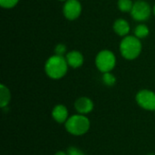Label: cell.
Listing matches in <instances>:
<instances>
[{"mask_svg": "<svg viewBox=\"0 0 155 155\" xmlns=\"http://www.w3.org/2000/svg\"><path fill=\"white\" fill-rule=\"evenodd\" d=\"M69 65L64 56L53 54L47 58L45 64V72L46 75L54 80L63 78L68 71Z\"/></svg>", "mask_w": 155, "mask_h": 155, "instance_id": "cell-1", "label": "cell"}, {"mask_svg": "<svg viewBox=\"0 0 155 155\" xmlns=\"http://www.w3.org/2000/svg\"><path fill=\"white\" fill-rule=\"evenodd\" d=\"M143 50V45L141 39L137 38L135 35H127L123 37L120 45L119 51L121 55L128 61H133L137 59Z\"/></svg>", "mask_w": 155, "mask_h": 155, "instance_id": "cell-2", "label": "cell"}, {"mask_svg": "<svg viewBox=\"0 0 155 155\" xmlns=\"http://www.w3.org/2000/svg\"><path fill=\"white\" fill-rule=\"evenodd\" d=\"M90 121L84 114H75L65 122V129L73 135H83L88 132Z\"/></svg>", "mask_w": 155, "mask_h": 155, "instance_id": "cell-3", "label": "cell"}, {"mask_svg": "<svg viewBox=\"0 0 155 155\" xmlns=\"http://www.w3.org/2000/svg\"><path fill=\"white\" fill-rule=\"evenodd\" d=\"M95 66L101 73L112 72L116 65V56L109 49L101 50L94 59Z\"/></svg>", "mask_w": 155, "mask_h": 155, "instance_id": "cell-4", "label": "cell"}, {"mask_svg": "<svg viewBox=\"0 0 155 155\" xmlns=\"http://www.w3.org/2000/svg\"><path fill=\"white\" fill-rule=\"evenodd\" d=\"M153 12V8L148 2L145 0H137L134 3L131 10V16L137 22L147 21Z\"/></svg>", "mask_w": 155, "mask_h": 155, "instance_id": "cell-5", "label": "cell"}, {"mask_svg": "<svg viewBox=\"0 0 155 155\" xmlns=\"http://www.w3.org/2000/svg\"><path fill=\"white\" fill-rule=\"evenodd\" d=\"M83 6L80 0H67L63 5V15L70 21L76 20L82 14Z\"/></svg>", "mask_w": 155, "mask_h": 155, "instance_id": "cell-6", "label": "cell"}, {"mask_svg": "<svg viewBox=\"0 0 155 155\" xmlns=\"http://www.w3.org/2000/svg\"><path fill=\"white\" fill-rule=\"evenodd\" d=\"M137 104L143 109L148 111H155V93L143 89L137 93L136 94Z\"/></svg>", "mask_w": 155, "mask_h": 155, "instance_id": "cell-7", "label": "cell"}, {"mask_svg": "<svg viewBox=\"0 0 155 155\" xmlns=\"http://www.w3.org/2000/svg\"><path fill=\"white\" fill-rule=\"evenodd\" d=\"M69 67L77 69L80 68L84 63V57L83 54L78 50H72L67 52L66 55L64 56Z\"/></svg>", "mask_w": 155, "mask_h": 155, "instance_id": "cell-8", "label": "cell"}, {"mask_svg": "<svg viewBox=\"0 0 155 155\" xmlns=\"http://www.w3.org/2000/svg\"><path fill=\"white\" fill-rule=\"evenodd\" d=\"M113 30L117 35H119L123 38V37L129 35L130 31H131V26H130L129 22L126 19L118 18L114 22Z\"/></svg>", "mask_w": 155, "mask_h": 155, "instance_id": "cell-9", "label": "cell"}, {"mask_svg": "<svg viewBox=\"0 0 155 155\" xmlns=\"http://www.w3.org/2000/svg\"><path fill=\"white\" fill-rule=\"evenodd\" d=\"M74 107L75 110L80 114H87L91 113L94 109V103L93 101L85 96L78 98L75 103H74Z\"/></svg>", "mask_w": 155, "mask_h": 155, "instance_id": "cell-10", "label": "cell"}, {"mask_svg": "<svg viewBox=\"0 0 155 155\" xmlns=\"http://www.w3.org/2000/svg\"><path fill=\"white\" fill-rule=\"evenodd\" d=\"M53 118L59 124L65 123L68 120V110L63 104H57L54 106L52 112Z\"/></svg>", "mask_w": 155, "mask_h": 155, "instance_id": "cell-11", "label": "cell"}, {"mask_svg": "<svg viewBox=\"0 0 155 155\" xmlns=\"http://www.w3.org/2000/svg\"><path fill=\"white\" fill-rule=\"evenodd\" d=\"M10 100H11L10 91L5 84H2L0 85V106L2 108L6 107L8 105Z\"/></svg>", "mask_w": 155, "mask_h": 155, "instance_id": "cell-12", "label": "cell"}, {"mask_svg": "<svg viewBox=\"0 0 155 155\" xmlns=\"http://www.w3.org/2000/svg\"><path fill=\"white\" fill-rule=\"evenodd\" d=\"M134 33V35H135L137 38L142 40V39H144V38L149 36V35H150V28L148 27L147 25L141 23V24H139V25H137L135 26Z\"/></svg>", "mask_w": 155, "mask_h": 155, "instance_id": "cell-13", "label": "cell"}, {"mask_svg": "<svg viewBox=\"0 0 155 155\" xmlns=\"http://www.w3.org/2000/svg\"><path fill=\"white\" fill-rule=\"evenodd\" d=\"M134 3V2H133L132 0H118L117 1V6L121 12L130 13L132 8H133Z\"/></svg>", "mask_w": 155, "mask_h": 155, "instance_id": "cell-14", "label": "cell"}, {"mask_svg": "<svg viewBox=\"0 0 155 155\" xmlns=\"http://www.w3.org/2000/svg\"><path fill=\"white\" fill-rule=\"evenodd\" d=\"M102 81L103 83L106 85V86H114L116 83V77L111 73V72H108V73H104L103 75H102Z\"/></svg>", "mask_w": 155, "mask_h": 155, "instance_id": "cell-15", "label": "cell"}, {"mask_svg": "<svg viewBox=\"0 0 155 155\" xmlns=\"http://www.w3.org/2000/svg\"><path fill=\"white\" fill-rule=\"evenodd\" d=\"M19 0H0V5L4 9H12L15 7Z\"/></svg>", "mask_w": 155, "mask_h": 155, "instance_id": "cell-16", "label": "cell"}, {"mask_svg": "<svg viewBox=\"0 0 155 155\" xmlns=\"http://www.w3.org/2000/svg\"><path fill=\"white\" fill-rule=\"evenodd\" d=\"M54 51V54H57L60 56H65L67 54V47L64 44L60 43L55 45Z\"/></svg>", "mask_w": 155, "mask_h": 155, "instance_id": "cell-17", "label": "cell"}, {"mask_svg": "<svg viewBox=\"0 0 155 155\" xmlns=\"http://www.w3.org/2000/svg\"><path fill=\"white\" fill-rule=\"evenodd\" d=\"M68 155H85L80 149L76 147H70L67 151Z\"/></svg>", "mask_w": 155, "mask_h": 155, "instance_id": "cell-18", "label": "cell"}, {"mask_svg": "<svg viewBox=\"0 0 155 155\" xmlns=\"http://www.w3.org/2000/svg\"><path fill=\"white\" fill-rule=\"evenodd\" d=\"M54 155H68V154H67V153H64V152H58V153H56Z\"/></svg>", "mask_w": 155, "mask_h": 155, "instance_id": "cell-19", "label": "cell"}, {"mask_svg": "<svg viewBox=\"0 0 155 155\" xmlns=\"http://www.w3.org/2000/svg\"><path fill=\"white\" fill-rule=\"evenodd\" d=\"M153 15H155V4L154 5H153Z\"/></svg>", "mask_w": 155, "mask_h": 155, "instance_id": "cell-20", "label": "cell"}, {"mask_svg": "<svg viewBox=\"0 0 155 155\" xmlns=\"http://www.w3.org/2000/svg\"><path fill=\"white\" fill-rule=\"evenodd\" d=\"M58 1H60V2H64H64H66L67 0H58Z\"/></svg>", "mask_w": 155, "mask_h": 155, "instance_id": "cell-21", "label": "cell"}, {"mask_svg": "<svg viewBox=\"0 0 155 155\" xmlns=\"http://www.w3.org/2000/svg\"><path fill=\"white\" fill-rule=\"evenodd\" d=\"M148 155H155V154H153V153H150V154H148Z\"/></svg>", "mask_w": 155, "mask_h": 155, "instance_id": "cell-22", "label": "cell"}]
</instances>
